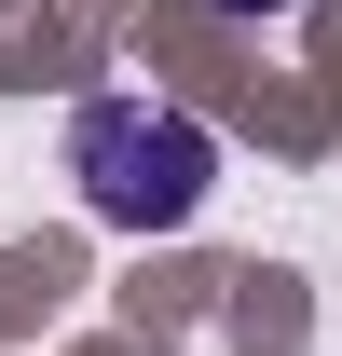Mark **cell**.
I'll use <instances>...</instances> for the list:
<instances>
[{
  "mask_svg": "<svg viewBox=\"0 0 342 356\" xmlns=\"http://www.w3.org/2000/svg\"><path fill=\"white\" fill-rule=\"evenodd\" d=\"M69 178H83V206L110 233H178L219 178V137L192 110H165V96H96L69 124Z\"/></svg>",
  "mask_w": 342,
  "mask_h": 356,
  "instance_id": "obj_1",
  "label": "cell"
},
{
  "mask_svg": "<svg viewBox=\"0 0 342 356\" xmlns=\"http://www.w3.org/2000/svg\"><path fill=\"white\" fill-rule=\"evenodd\" d=\"M219 14H288V0H219Z\"/></svg>",
  "mask_w": 342,
  "mask_h": 356,
  "instance_id": "obj_2",
  "label": "cell"
}]
</instances>
